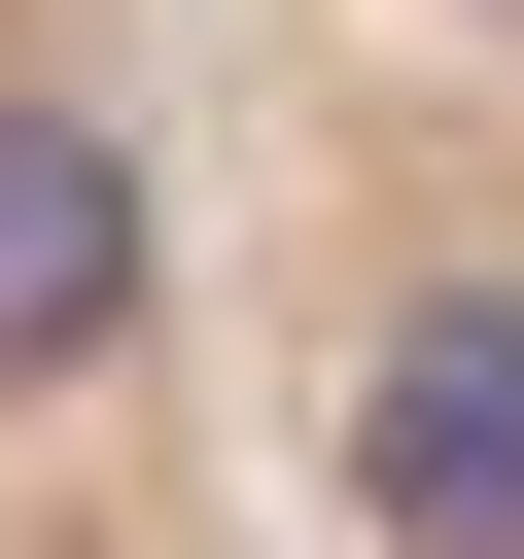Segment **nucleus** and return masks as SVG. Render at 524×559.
I'll use <instances>...</instances> for the list:
<instances>
[{"label":"nucleus","mask_w":524,"mask_h":559,"mask_svg":"<svg viewBox=\"0 0 524 559\" xmlns=\"http://www.w3.org/2000/svg\"><path fill=\"white\" fill-rule=\"evenodd\" d=\"M0 559H279L140 0H0Z\"/></svg>","instance_id":"obj_2"},{"label":"nucleus","mask_w":524,"mask_h":559,"mask_svg":"<svg viewBox=\"0 0 524 559\" xmlns=\"http://www.w3.org/2000/svg\"><path fill=\"white\" fill-rule=\"evenodd\" d=\"M140 105L279 559H524V0H140Z\"/></svg>","instance_id":"obj_1"}]
</instances>
